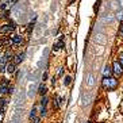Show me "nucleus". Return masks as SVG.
Instances as JSON below:
<instances>
[{
    "instance_id": "obj_20",
    "label": "nucleus",
    "mask_w": 123,
    "mask_h": 123,
    "mask_svg": "<svg viewBox=\"0 0 123 123\" xmlns=\"http://www.w3.org/2000/svg\"><path fill=\"white\" fill-rule=\"evenodd\" d=\"M8 15H10V11L7 10V11H4L3 12V15H1V18H8Z\"/></svg>"
},
{
    "instance_id": "obj_1",
    "label": "nucleus",
    "mask_w": 123,
    "mask_h": 123,
    "mask_svg": "<svg viewBox=\"0 0 123 123\" xmlns=\"http://www.w3.org/2000/svg\"><path fill=\"white\" fill-rule=\"evenodd\" d=\"M103 88L108 89V91H112V89H115L116 87H118V80L115 79V77H103Z\"/></svg>"
},
{
    "instance_id": "obj_25",
    "label": "nucleus",
    "mask_w": 123,
    "mask_h": 123,
    "mask_svg": "<svg viewBox=\"0 0 123 123\" xmlns=\"http://www.w3.org/2000/svg\"><path fill=\"white\" fill-rule=\"evenodd\" d=\"M88 123H92V122H88Z\"/></svg>"
},
{
    "instance_id": "obj_8",
    "label": "nucleus",
    "mask_w": 123,
    "mask_h": 123,
    "mask_svg": "<svg viewBox=\"0 0 123 123\" xmlns=\"http://www.w3.org/2000/svg\"><path fill=\"white\" fill-rule=\"evenodd\" d=\"M7 64H8V59L5 58L4 55H3V57L0 58V73L5 70V66H7Z\"/></svg>"
},
{
    "instance_id": "obj_15",
    "label": "nucleus",
    "mask_w": 123,
    "mask_h": 123,
    "mask_svg": "<svg viewBox=\"0 0 123 123\" xmlns=\"http://www.w3.org/2000/svg\"><path fill=\"white\" fill-rule=\"evenodd\" d=\"M4 57H5V58H7V59H8V61H10V59H12V58H14V55H12V53H11V51H10V50H7V51H5V54H4Z\"/></svg>"
},
{
    "instance_id": "obj_5",
    "label": "nucleus",
    "mask_w": 123,
    "mask_h": 123,
    "mask_svg": "<svg viewBox=\"0 0 123 123\" xmlns=\"http://www.w3.org/2000/svg\"><path fill=\"white\" fill-rule=\"evenodd\" d=\"M62 47H65L64 37H59V41H58V43H55L54 46H53V50H54V51H57V50H59V49H62Z\"/></svg>"
},
{
    "instance_id": "obj_7",
    "label": "nucleus",
    "mask_w": 123,
    "mask_h": 123,
    "mask_svg": "<svg viewBox=\"0 0 123 123\" xmlns=\"http://www.w3.org/2000/svg\"><path fill=\"white\" fill-rule=\"evenodd\" d=\"M23 59H25V53H19V54L18 55H15V57H14V64L15 65H19L22 62V61H23Z\"/></svg>"
},
{
    "instance_id": "obj_24",
    "label": "nucleus",
    "mask_w": 123,
    "mask_h": 123,
    "mask_svg": "<svg viewBox=\"0 0 123 123\" xmlns=\"http://www.w3.org/2000/svg\"><path fill=\"white\" fill-rule=\"evenodd\" d=\"M69 1H70V3H73V1H76V0H69Z\"/></svg>"
},
{
    "instance_id": "obj_23",
    "label": "nucleus",
    "mask_w": 123,
    "mask_h": 123,
    "mask_svg": "<svg viewBox=\"0 0 123 123\" xmlns=\"http://www.w3.org/2000/svg\"><path fill=\"white\" fill-rule=\"evenodd\" d=\"M39 120H41V118H37V116L34 118V123H39Z\"/></svg>"
},
{
    "instance_id": "obj_22",
    "label": "nucleus",
    "mask_w": 123,
    "mask_h": 123,
    "mask_svg": "<svg viewBox=\"0 0 123 123\" xmlns=\"http://www.w3.org/2000/svg\"><path fill=\"white\" fill-rule=\"evenodd\" d=\"M64 74V68H59V70H58V76H62Z\"/></svg>"
},
{
    "instance_id": "obj_17",
    "label": "nucleus",
    "mask_w": 123,
    "mask_h": 123,
    "mask_svg": "<svg viewBox=\"0 0 123 123\" xmlns=\"http://www.w3.org/2000/svg\"><path fill=\"white\" fill-rule=\"evenodd\" d=\"M119 37L123 38V22H122V25L119 26Z\"/></svg>"
},
{
    "instance_id": "obj_11",
    "label": "nucleus",
    "mask_w": 123,
    "mask_h": 123,
    "mask_svg": "<svg viewBox=\"0 0 123 123\" xmlns=\"http://www.w3.org/2000/svg\"><path fill=\"white\" fill-rule=\"evenodd\" d=\"M46 91H47V89H46V87H45V84L39 85V91H38V92H39L41 96H45V95H46Z\"/></svg>"
},
{
    "instance_id": "obj_18",
    "label": "nucleus",
    "mask_w": 123,
    "mask_h": 123,
    "mask_svg": "<svg viewBox=\"0 0 123 123\" xmlns=\"http://www.w3.org/2000/svg\"><path fill=\"white\" fill-rule=\"evenodd\" d=\"M0 85H10L8 79H1V84H0Z\"/></svg>"
},
{
    "instance_id": "obj_12",
    "label": "nucleus",
    "mask_w": 123,
    "mask_h": 123,
    "mask_svg": "<svg viewBox=\"0 0 123 123\" xmlns=\"http://www.w3.org/2000/svg\"><path fill=\"white\" fill-rule=\"evenodd\" d=\"M47 102H49V100H47L46 96H42V99H41V103H39V104H41V107H46Z\"/></svg>"
},
{
    "instance_id": "obj_14",
    "label": "nucleus",
    "mask_w": 123,
    "mask_h": 123,
    "mask_svg": "<svg viewBox=\"0 0 123 123\" xmlns=\"http://www.w3.org/2000/svg\"><path fill=\"white\" fill-rule=\"evenodd\" d=\"M7 5H8V0H5V1H3V3L0 4V11H4V10L7 8Z\"/></svg>"
},
{
    "instance_id": "obj_6",
    "label": "nucleus",
    "mask_w": 123,
    "mask_h": 123,
    "mask_svg": "<svg viewBox=\"0 0 123 123\" xmlns=\"http://www.w3.org/2000/svg\"><path fill=\"white\" fill-rule=\"evenodd\" d=\"M5 70H7V73H15L16 72V65L14 64V62H8L7 64V66H5Z\"/></svg>"
},
{
    "instance_id": "obj_9",
    "label": "nucleus",
    "mask_w": 123,
    "mask_h": 123,
    "mask_svg": "<svg viewBox=\"0 0 123 123\" xmlns=\"http://www.w3.org/2000/svg\"><path fill=\"white\" fill-rule=\"evenodd\" d=\"M0 95H11L10 85H0Z\"/></svg>"
},
{
    "instance_id": "obj_4",
    "label": "nucleus",
    "mask_w": 123,
    "mask_h": 123,
    "mask_svg": "<svg viewBox=\"0 0 123 123\" xmlns=\"http://www.w3.org/2000/svg\"><path fill=\"white\" fill-rule=\"evenodd\" d=\"M23 43V38H22L20 35H14L12 38H11V45L14 46H19Z\"/></svg>"
},
{
    "instance_id": "obj_26",
    "label": "nucleus",
    "mask_w": 123,
    "mask_h": 123,
    "mask_svg": "<svg viewBox=\"0 0 123 123\" xmlns=\"http://www.w3.org/2000/svg\"><path fill=\"white\" fill-rule=\"evenodd\" d=\"M0 115H1V112H0Z\"/></svg>"
},
{
    "instance_id": "obj_2",
    "label": "nucleus",
    "mask_w": 123,
    "mask_h": 123,
    "mask_svg": "<svg viewBox=\"0 0 123 123\" xmlns=\"http://www.w3.org/2000/svg\"><path fill=\"white\" fill-rule=\"evenodd\" d=\"M15 29H16L15 22H14V20H10V23H7V25H3L1 27H0V33H1V34H8V33H12Z\"/></svg>"
},
{
    "instance_id": "obj_13",
    "label": "nucleus",
    "mask_w": 123,
    "mask_h": 123,
    "mask_svg": "<svg viewBox=\"0 0 123 123\" xmlns=\"http://www.w3.org/2000/svg\"><path fill=\"white\" fill-rule=\"evenodd\" d=\"M35 115H37V108H33V110H31V112H30V115H29V118L30 119H34L35 118Z\"/></svg>"
},
{
    "instance_id": "obj_21",
    "label": "nucleus",
    "mask_w": 123,
    "mask_h": 123,
    "mask_svg": "<svg viewBox=\"0 0 123 123\" xmlns=\"http://www.w3.org/2000/svg\"><path fill=\"white\" fill-rule=\"evenodd\" d=\"M118 20H119V22H123V12H120V14L118 15Z\"/></svg>"
},
{
    "instance_id": "obj_3",
    "label": "nucleus",
    "mask_w": 123,
    "mask_h": 123,
    "mask_svg": "<svg viewBox=\"0 0 123 123\" xmlns=\"http://www.w3.org/2000/svg\"><path fill=\"white\" fill-rule=\"evenodd\" d=\"M112 73H114L116 77H119V76H122L123 74V66H122V64L119 62L118 59L114 61V64H112Z\"/></svg>"
},
{
    "instance_id": "obj_10",
    "label": "nucleus",
    "mask_w": 123,
    "mask_h": 123,
    "mask_svg": "<svg viewBox=\"0 0 123 123\" xmlns=\"http://www.w3.org/2000/svg\"><path fill=\"white\" fill-rule=\"evenodd\" d=\"M111 73H112V69H111L108 65H106L104 69H103V77H110Z\"/></svg>"
},
{
    "instance_id": "obj_16",
    "label": "nucleus",
    "mask_w": 123,
    "mask_h": 123,
    "mask_svg": "<svg viewBox=\"0 0 123 123\" xmlns=\"http://www.w3.org/2000/svg\"><path fill=\"white\" fill-rule=\"evenodd\" d=\"M70 83H72V79H70L69 76H66L65 77V80H64V85H69Z\"/></svg>"
},
{
    "instance_id": "obj_19",
    "label": "nucleus",
    "mask_w": 123,
    "mask_h": 123,
    "mask_svg": "<svg viewBox=\"0 0 123 123\" xmlns=\"http://www.w3.org/2000/svg\"><path fill=\"white\" fill-rule=\"evenodd\" d=\"M118 61L120 62V64H122V66H123V51L120 53V54H119V59H118Z\"/></svg>"
}]
</instances>
